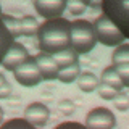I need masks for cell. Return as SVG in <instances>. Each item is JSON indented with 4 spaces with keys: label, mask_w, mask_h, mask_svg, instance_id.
Here are the masks:
<instances>
[{
    "label": "cell",
    "mask_w": 129,
    "mask_h": 129,
    "mask_svg": "<svg viewBox=\"0 0 129 129\" xmlns=\"http://www.w3.org/2000/svg\"><path fill=\"white\" fill-rule=\"evenodd\" d=\"M102 2H103V0H90L89 7L94 8V10H100V8H102Z\"/></svg>",
    "instance_id": "obj_26"
},
{
    "label": "cell",
    "mask_w": 129,
    "mask_h": 129,
    "mask_svg": "<svg viewBox=\"0 0 129 129\" xmlns=\"http://www.w3.org/2000/svg\"><path fill=\"white\" fill-rule=\"evenodd\" d=\"M34 124L31 123V121H27L26 118L24 119H11L8 121V123L3 124V127H23V129H31Z\"/></svg>",
    "instance_id": "obj_24"
},
{
    "label": "cell",
    "mask_w": 129,
    "mask_h": 129,
    "mask_svg": "<svg viewBox=\"0 0 129 129\" xmlns=\"http://www.w3.org/2000/svg\"><path fill=\"white\" fill-rule=\"evenodd\" d=\"M102 81H103V82H108V84H110V86H113V87H116L119 92L124 89V84H123V81H121V78H119L118 71H116L115 64H113V66H108V68H105V70H103V73H102Z\"/></svg>",
    "instance_id": "obj_14"
},
{
    "label": "cell",
    "mask_w": 129,
    "mask_h": 129,
    "mask_svg": "<svg viewBox=\"0 0 129 129\" xmlns=\"http://www.w3.org/2000/svg\"><path fill=\"white\" fill-rule=\"evenodd\" d=\"M79 74H81V64H79V61H76V63L70 64V66L60 70L58 81H61L63 84H71L79 78Z\"/></svg>",
    "instance_id": "obj_13"
},
{
    "label": "cell",
    "mask_w": 129,
    "mask_h": 129,
    "mask_svg": "<svg viewBox=\"0 0 129 129\" xmlns=\"http://www.w3.org/2000/svg\"><path fill=\"white\" fill-rule=\"evenodd\" d=\"M86 126L89 127H102V129H111L116 126V118L108 108L99 107L94 108L87 113L86 118Z\"/></svg>",
    "instance_id": "obj_6"
},
{
    "label": "cell",
    "mask_w": 129,
    "mask_h": 129,
    "mask_svg": "<svg viewBox=\"0 0 129 129\" xmlns=\"http://www.w3.org/2000/svg\"><path fill=\"white\" fill-rule=\"evenodd\" d=\"M37 13L45 19L60 18L68 8V0H34Z\"/></svg>",
    "instance_id": "obj_7"
},
{
    "label": "cell",
    "mask_w": 129,
    "mask_h": 129,
    "mask_svg": "<svg viewBox=\"0 0 129 129\" xmlns=\"http://www.w3.org/2000/svg\"><path fill=\"white\" fill-rule=\"evenodd\" d=\"M39 26L40 24L37 23V19L34 18V16H23L21 18V29H23V36H26V37H31V36H36L39 31Z\"/></svg>",
    "instance_id": "obj_15"
},
{
    "label": "cell",
    "mask_w": 129,
    "mask_h": 129,
    "mask_svg": "<svg viewBox=\"0 0 129 129\" xmlns=\"http://www.w3.org/2000/svg\"><path fill=\"white\" fill-rule=\"evenodd\" d=\"M58 110H60V113H63L64 116H71L76 110V103L71 102V100H68V99H63L61 102L58 103Z\"/></svg>",
    "instance_id": "obj_22"
},
{
    "label": "cell",
    "mask_w": 129,
    "mask_h": 129,
    "mask_svg": "<svg viewBox=\"0 0 129 129\" xmlns=\"http://www.w3.org/2000/svg\"><path fill=\"white\" fill-rule=\"evenodd\" d=\"M97 34L94 24L86 19H76L71 23V47L78 52V55H86L95 47Z\"/></svg>",
    "instance_id": "obj_2"
},
{
    "label": "cell",
    "mask_w": 129,
    "mask_h": 129,
    "mask_svg": "<svg viewBox=\"0 0 129 129\" xmlns=\"http://www.w3.org/2000/svg\"><path fill=\"white\" fill-rule=\"evenodd\" d=\"M94 29L97 34V40L102 42L107 47H118L124 42V34L119 31V27L108 18L107 15H100L94 21Z\"/></svg>",
    "instance_id": "obj_3"
},
{
    "label": "cell",
    "mask_w": 129,
    "mask_h": 129,
    "mask_svg": "<svg viewBox=\"0 0 129 129\" xmlns=\"http://www.w3.org/2000/svg\"><path fill=\"white\" fill-rule=\"evenodd\" d=\"M129 61V44H121L113 52V64L127 63Z\"/></svg>",
    "instance_id": "obj_18"
},
{
    "label": "cell",
    "mask_w": 129,
    "mask_h": 129,
    "mask_svg": "<svg viewBox=\"0 0 129 129\" xmlns=\"http://www.w3.org/2000/svg\"><path fill=\"white\" fill-rule=\"evenodd\" d=\"M37 47L50 55L71 47V21L61 16L45 19L37 31Z\"/></svg>",
    "instance_id": "obj_1"
},
{
    "label": "cell",
    "mask_w": 129,
    "mask_h": 129,
    "mask_svg": "<svg viewBox=\"0 0 129 129\" xmlns=\"http://www.w3.org/2000/svg\"><path fill=\"white\" fill-rule=\"evenodd\" d=\"M11 90H13V87H11L10 82L7 81L5 74H0V97H2V99H8V97L11 95Z\"/></svg>",
    "instance_id": "obj_23"
},
{
    "label": "cell",
    "mask_w": 129,
    "mask_h": 129,
    "mask_svg": "<svg viewBox=\"0 0 129 129\" xmlns=\"http://www.w3.org/2000/svg\"><path fill=\"white\" fill-rule=\"evenodd\" d=\"M53 58L56 60L60 70H63V68L79 61L78 60V52H76L73 47H68V48H64V50H60V52H56V53H53Z\"/></svg>",
    "instance_id": "obj_11"
},
{
    "label": "cell",
    "mask_w": 129,
    "mask_h": 129,
    "mask_svg": "<svg viewBox=\"0 0 129 129\" xmlns=\"http://www.w3.org/2000/svg\"><path fill=\"white\" fill-rule=\"evenodd\" d=\"M13 73H15V79L24 87H34L44 79L37 63V56H31V55Z\"/></svg>",
    "instance_id": "obj_5"
},
{
    "label": "cell",
    "mask_w": 129,
    "mask_h": 129,
    "mask_svg": "<svg viewBox=\"0 0 129 129\" xmlns=\"http://www.w3.org/2000/svg\"><path fill=\"white\" fill-rule=\"evenodd\" d=\"M87 5L84 2H81V0H68V8L66 10L70 11L73 16H78V15H82L84 11H86Z\"/></svg>",
    "instance_id": "obj_20"
},
{
    "label": "cell",
    "mask_w": 129,
    "mask_h": 129,
    "mask_svg": "<svg viewBox=\"0 0 129 129\" xmlns=\"http://www.w3.org/2000/svg\"><path fill=\"white\" fill-rule=\"evenodd\" d=\"M126 94H127V97H129V90H127V92H126Z\"/></svg>",
    "instance_id": "obj_28"
},
{
    "label": "cell",
    "mask_w": 129,
    "mask_h": 129,
    "mask_svg": "<svg viewBox=\"0 0 129 129\" xmlns=\"http://www.w3.org/2000/svg\"><path fill=\"white\" fill-rule=\"evenodd\" d=\"M97 86H99V79L94 73L90 71H84L79 74L78 78V87L81 89L82 92H92V90H97Z\"/></svg>",
    "instance_id": "obj_12"
},
{
    "label": "cell",
    "mask_w": 129,
    "mask_h": 129,
    "mask_svg": "<svg viewBox=\"0 0 129 129\" xmlns=\"http://www.w3.org/2000/svg\"><path fill=\"white\" fill-rule=\"evenodd\" d=\"M102 10L119 27L124 37H129V0H103Z\"/></svg>",
    "instance_id": "obj_4"
},
{
    "label": "cell",
    "mask_w": 129,
    "mask_h": 129,
    "mask_svg": "<svg viewBox=\"0 0 129 129\" xmlns=\"http://www.w3.org/2000/svg\"><path fill=\"white\" fill-rule=\"evenodd\" d=\"M97 92H99V95L102 97L103 100H113L116 95L119 94V90L116 87L110 86L108 82H99V86H97Z\"/></svg>",
    "instance_id": "obj_17"
},
{
    "label": "cell",
    "mask_w": 129,
    "mask_h": 129,
    "mask_svg": "<svg viewBox=\"0 0 129 129\" xmlns=\"http://www.w3.org/2000/svg\"><path fill=\"white\" fill-rule=\"evenodd\" d=\"M13 36H11V32L7 29V27H3V47H2V50H3V55L7 53V50L10 48V45L13 44Z\"/></svg>",
    "instance_id": "obj_25"
},
{
    "label": "cell",
    "mask_w": 129,
    "mask_h": 129,
    "mask_svg": "<svg viewBox=\"0 0 129 129\" xmlns=\"http://www.w3.org/2000/svg\"><path fill=\"white\" fill-rule=\"evenodd\" d=\"M113 105H115L116 110H119V111H127L129 110V97H127L126 92L121 90L119 94L113 99Z\"/></svg>",
    "instance_id": "obj_19"
},
{
    "label": "cell",
    "mask_w": 129,
    "mask_h": 129,
    "mask_svg": "<svg viewBox=\"0 0 129 129\" xmlns=\"http://www.w3.org/2000/svg\"><path fill=\"white\" fill-rule=\"evenodd\" d=\"M81 2H84V3H86V5L89 7V3H90V0H81Z\"/></svg>",
    "instance_id": "obj_27"
},
{
    "label": "cell",
    "mask_w": 129,
    "mask_h": 129,
    "mask_svg": "<svg viewBox=\"0 0 129 129\" xmlns=\"http://www.w3.org/2000/svg\"><path fill=\"white\" fill-rule=\"evenodd\" d=\"M2 18H3V23H5V27L11 32V36H13L15 39L19 37V36L23 34V29H21V19H16L15 16H10V15H7V13H3Z\"/></svg>",
    "instance_id": "obj_16"
},
{
    "label": "cell",
    "mask_w": 129,
    "mask_h": 129,
    "mask_svg": "<svg viewBox=\"0 0 129 129\" xmlns=\"http://www.w3.org/2000/svg\"><path fill=\"white\" fill-rule=\"evenodd\" d=\"M29 56L27 53V48L19 42H13L10 45V48L7 50V53L3 55L2 58V66L5 68L7 71H15L16 68L21 64L24 60Z\"/></svg>",
    "instance_id": "obj_8"
},
{
    "label": "cell",
    "mask_w": 129,
    "mask_h": 129,
    "mask_svg": "<svg viewBox=\"0 0 129 129\" xmlns=\"http://www.w3.org/2000/svg\"><path fill=\"white\" fill-rule=\"evenodd\" d=\"M24 118L31 121L34 126H45L48 118H50V110L47 105L40 102H32L24 110Z\"/></svg>",
    "instance_id": "obj_9"
},
{
    "label": "cell",
    "mask_w": 129,
    "mask_h": 129,
    "mask_svg": "<svg viewBox=\"0 0 129 129\" xmlns=\"http://www.w3.org/2000/svg\"><path fill=\"white\" fill-rule=\"evenodd\" d=\"M116 71H118L121 81H123L124 87H129V61L127 63H119V64H115Z\"/></svg>",
    "instance_id": "obj_21"
},
{
    "label": "cell",
    "mask_w": 129,
    "mask_h": 129,
    "mask_svg": "<svg viewBox=\"0 0 129 129\" xmlns=\"http://www.w3.org/2000/svg\"><path fill=\"white\" fill-rule=\"evenodd\" d=\"M37 63H39V68H40V73H42V78L45 81L58 79L60 66L56 63V60L53 58V55L42 52V53L37 55Z\"/></svg>",
    "instance_id": "obj_10"
}]
</instances>
